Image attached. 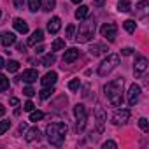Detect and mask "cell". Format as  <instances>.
Masks as SVG:
<instances>
[{"mask_svg":"<svg viewBox=\"0 0 149 149\" xmlns=\"http://www.w3.org/2000/svg\"><path fill=\"white\" fill-rule=\"evenodd\" d=\"M104 91H105V97L109 98V102L112 105L121 107V104H123V95H121L123 93V79L121 77L107 83L105 88H104Z\"/></svg>","mask_w":149,"mask_h":149,"instance_id":"6da1fadb","label":"cell"},{"mask_svg":"<svg viewBox=\"0 0 149 149\" xmlns=\"http://www.w3.org/2000/svg\"><path fill=\"white\" fill-rule=\"evenodd\" d=\"M46 135H47V140L51 146L60 147L67 135V125L65 123H51L46 126Z\"/></svg>","mask_w":149,"mask_h":149,"instance_id":"7a4b0ae2","label":"cell"},{"mask_svg":"<svg viewBox=\"0 0 149 149\" xmlns=\"http://www.w3.org/2000/svg\"><path fill=\"white\" fill-rule=\"evenodd\" d=\"M95 28H97L95 19H86L84 23L79 25V32H77V35L74 37V39H76L79 44L90 42V40L93 39V35H95Z\"/></svg>","mask_w":149,"mask_h":149,"instance_id":"3957f363","label":"cell"},{"mask_svg":"<svg viewBox=\"0 0 149 149\" xmlns=\"http://www.w3.org/2000/svg\"><path fill=\"white\" fill-rule=\"evenodd\" d=\"M119 61H121V58H119V54H109L100 65H98V76L100 77H105V76H109V74L119 65Z\"/></svg>","mask_w":149,"mask_h":149,"instance_id":"277c9868","label":"cell"},{"mask_svg":"<svg viewBox=\"0 0 149 149\" xmlns=\"http://www.w3.org/2000/svg\"><path fill=\"white\" fill-rule=\"evenodd\" d=\"M100 33H102V37H105L109 42H114L116 37H118V26H116L114 23H105V25L100 28Z\"/></svg>","mask_w":149,"mask_h":149,"instance_id":"5b68a950","label":"cell"},{"mask_svg":"<svg viewBox=\"0 0 149 149\" xmlns=\"http://www.w3.org/2000/svg\"><path fill=\"white\" fill-rule=\"evenodd\" d=\"M130 119V111L128 109H118L112 114V123L114 125H125Z\"/></svg>","mask_w":149,"mask_h":149,"instance_id":"8992f818","label":"cell"},{"mask_svg":"<svg viewBox=\"0 0 149 149\" xmlns=\"http://www.w3.org/2000/svg\"><path fill=\"white\" fill-rule=\"evenodd\" d=\"M147 65H149V61H147L146 56H137V58H135V65H133L135 76H140V74H144V72L147 70Z\"/></svg>","mask_w":149,"mask_h":149,"instance_id":"52a82bcc","label":"cell"},{"mask_svg":"<svg viewBox=\"0 0 149 149\" xmlns=\"http://www.w3.org/2000/svg\"><path fill=\"white\" fill-rule=\"evenodd\" d=\"M139 98H140V86L133 83L130 86V90H128V104L130 105H135L139 102Z\"/></svg>","mask_w":149,"mask_h":149,"instance_id":"ba28073f","label":"cell"},{"mask_svg":"<svg viewBox=\"0 0 149 149\" xmlns=\"http://www.w3.org/2000/svg\"><path fill=\"white\" fill-rule=\"evenodd\" d=\"M79 58V49L77 47H68L65 53H63V61L65 63H74Z\"/></svg>","mask_w":149,"mask_h":149,"instance_id":"9c48e42d","label":"cell"},{"mask_svg":"<svg viewBox=\"0 0 149 149\" xmlns=\"http://www.w3.org/2000/svg\"><path fill=\"white\" fill-rule=\"evenodd\" d=\"M19 79H23L25 83H35V81L39 79V72H37L35 68H28V70L23 72V76H21Z\"/></svg>","mask_w":149,"mask_h":149,"instance_id":"30bf717a","label":"cell"},{"mask_svg":"<svg viewBox=\"0 0 149 149\" xmlns=\"http://www.w3.org/2000/svg\"><path fill=\"white\" fill-rule=\"evenodd\" d=\"M42 40H44V32H42V30H35V32L28 37L26 46H37V44L42 42Z\"/></svg>","mask_w":149,"mask_h":149,"instance_id":"8fae6325","label":"cell"},{"mask_svg":"<svg viewBox=\"0 0 149 149\" xmlns=\"http://www.w3.org/2000/svg\"><path fill=\"white\" fill-rule=\"evenodd\" d=\"M60 28H61V19L58 16H54V18H51V21H47V32L49 33H58Z\"/></svg>","mask_w":149,"mask_h":149,"instance_id":"7c38bea8","label":"cell"},{"mask_svg":"<svg viewBox=\"0 0 149 149\" xmlns=\"http://www.w3.org/2000/svg\"><path fill=\"white\" fill-rule=\"evenodd\" d=\"M56 81H58V74H56V72H47L46 76L40 79L42 86H54Z\"/></svg>","mask_w":149,"mask_h":149,"instance_id":"4fadbf2b","label":"cell"},{"mask_svg":"<svg viewBox=\"0 0 149 149\" xmlns=\"http://www.w3.org/2000/svg\"><path fill=\"white\" fill-rule=\"evenodd\" d=\"M0 42H2L4 47H9V46L16 44V35H14L13 32H7V33H4V35H0Z\"/></svg>","mask_w":149,"mask_h":149,"instance_id":"5bb4252c","label":"cell"},{"mask_svg":"<svg viewBox=\"0 0 149 149\" xmlns=\"http://www.w3.org/2000/svg\"><path fill=\"white\" fill-rule=\"evenodd\" d=\"M74 114H76L77 119H88V111H86V105L84 104H77L74 107Z\"/></svg>","mask_w":149,"mask_h":149,"instance_id":"9a60e30c","label":"cell"},{"mask_svg":"<svg viewBox=\"0 0 149 149\" xmlns=\"http://www.w3.org/2000/svg\"><path fill=\"white\" fill-rule=\"evenodd\" d=\"M25 139H26V142H35V140H40V132H39V128H30V130L26 132Z\"/></svg>","mask_w":149,"mask_h":149,"instance_id":"2e32d148","label":"cell"},{"mask_svg":"<svg viewBox=\"0 0 149 149\" xmlns=\"http://www.w3.org/2000/svg\"><path fill=\"white\" fill-rule=\"evenodd\" d=\"M13 25H14V28H16L19 33H26V32H28V25H26V21L21 19V18H16Z\"/></svg>","mask_w":149,"mask_h":149,"instance_id":"e0dca14e","label":"cell"},{"mask_svg":"<svg viewBox=\"0 0 149 149\" xmlns=\"http://www.w3.org/2000/svg\"><path fill=\"white\" fill-rule=\"evenodd\" d=\"M105 51H107V46H105V44H93V46H91V49H90L91 56H98V54H104Z\"/></svg>","mask_w":149,"mask_h":149,"instance_id":"ac0fdd59","label":"cell"},{"mask_svg":"<svg viewBox=\"0 0 149 149\" xmlns=\"http://www.w3.org/2000/svg\"><path fill=\"white\" fill-rule=\"evenodd\" d=\"M88 13H90V7H88V6H79V9L76 11V19H79V21L86 19Z\"/></svg>","mask_w":149,"mask_h":149,"instance_id":"d6986e66","label":"cell"},{"mask_svg":"<svg viewBox=\"0 0 149 149\" xmlns=\"http://www.w3.org/2000/svg\"><path fill=\"white\" fill-rule=\"evenodd\" d=\"M118 11H119V13H128V11H132V2H130V0H119Z\"/></svg>","mask_w":149,"mask_h":149,"instance_id":"ffe728a7","label":"cell"},{"mask_svg":"<svg viewBox=\"0 0 149 149\" xmlns=\"http://www.w3.org/2000/svg\"><path fill=\"white\" fill-rule=\"evenodd\" d=\"M53 93H54V88H53V86H44V90L39 91V97H40L42 100H47Z\"/></svg>","mask_w":149,"mask_h":149,"instance_id":"44dd1931","label":"cell"},{"mask_svg":"<svg viewBox=\"0 0 149 149\" xmlns=\"http://www.w3.org/2000/svg\"><path fill=\"white\" fill-rule=\"evenodd\" d=\"M95 114H97V119H98V132H102V130H104L105 114H104V111H102V109H97V111H95Z\"/></svg>","mask_w":149,"mask_h":149,"instance_id":"7402d4cb","label":"cell"},{"mask_svg":"<svg viewBox=\"0 0 149 149\" xmlns=\"http://www.w3.org/2000/svg\"><path fill=\"white\" fill-rule=\"evenodd\" d=\"M54 61H56V56H54V54L51 53V54H46V56L42 58V61H40V63H42L44 67H51V65H53Z\"/></svg>","mask_w":149,"mask_h":149,"instance_id":"603a6c76","label":"cell"},{"mask_svg":"<svg viewBox=\"0 0 149 149\" xmlns=\"http://www.w3.org/2000/svg\"><path fill=\"white\" fill-rule=\"evenodd\" d=\"M40 6H42V0H28V7L32 13H37L40 9Z\"/></svg>","mask_w":149,"mask_h":149,"instance_id":"cb8c5ba5","label":"cell"},{"mask_svg":"<svg viewBox=\"0 0 149 149\" xmlns=\"http://www.w3.org/2000/svg\"><path fill=\"white\" fill-rule=\"evenodd\" d=\"M6 90H9V79L4 74H0V93H4Z\"/></svg>","mask_w":149,"mask_h":149,"instance_id":"d4e9b609","label":"cell"},{"mask_svg":"<svg viewBox=\"0 0 149 149\" xmlns=\"http://www.w3.org/2000/svg\"><path fill=\"white\" fill-rule=\"evenodd\" d=\"M6 67H7L9 72H18V70H19V61H16V60H9V61L6 63Z\"/></svg>","mask_w":149,"mask_h":149,"instance_id":"484cf974","label":"cell"},{"mask_svg":"<svg viewBox=\"0 0 149 149\" xmlns=\"http://www.w3.org/2000/svg\"><path fill=\"white\" fill-rule=\"evenodd\" d=\"M123 26H125V30H126V32L133 33V32H135V26H137V23H135L133 19H126V21L123 23Z\"/></svg>","mask_w":149,"mask_h":149,"instance_id":"4316f807","label":"cell"},{"mask_svg":"<svg viewBox=\"0 0 149 149\" xmlns=\"http://www.w3.org/2000/svg\"><path fill=\"white\" fill-rule=\"evenodd\" d=\"M42 118H44V112H42V111H32V112H30V121H33V123L40 121Z\"/></svg>","mask_w":149,"mask_h":149,"instance_id":"83f0119b","label":"cell"},{"mask_svg":"<svg viewBox=\"0 0 149 149\" xmlns=\"http://www.w3.org/2000/svg\"><path fill=\"white\" fill-rule=\"evenodd\" d=\"M63 47H65V40H61V39H54V40H53V46H51L53 51H60V49H63Z\"/></svg>","mask_w":149,"mask_h":149,"instance_id":"f1b7e54d","label":"cell"},{"mask_svg":"<svg viewBox=\"0 0 149 149\" xmlns=\"http://www.w3.org/2000/svg\"><path fill=\"white\" fill-rule=\"evenodd\" d=\"M46 13H49V11H53L54 9V0H44V4L40 6Z\"/></svg>","mask_w":149,"mask_h":149,"instance_id":"f546056e","label":"cell"},{"mask_svg":"<svg viewBox=\"0 0 149 149\" xmlns=\"http://www.w3.org/2000/svg\"><path fill=\"white\" fill-rule=\"evenodd\" d=\"M11 128V121L9 119H6V121H0V135H4L7 130Z\"/></svg>","mask_w":149,"mask_h":149,"instance_id":"4dcf8cb0","label":"cell"},{"mask_svg":"<svg viewBox=\"0 0 149 149\" xmlns=\"http://www.w3.org/2000/svg\"><path fill=\"white\" fill-rule=\"evenodd\" d=\"M79 86H81V81H79V79H72V81L68 83V90H70V91H77Z\"/></svg>","mask_w":149,"mask_h":149,"instance_id":"1f68e13d","label":"cell"},{"mask_svg":"<svg viewBox=\"0 0 149 149\" xmlns=\"http://www.w3.org/2000/svg\"><path fill=\"white\" fill-rule=\"evenodd\" d=\"M74 33H76V26L68 25L67 26V32H65V39H74Z\"/></svg>","mask_w":149,"mask_h":149,"instance_id":"d6a6232c","label":"cell"},{"mask_svg":"<svg viewBox=\"0 0 149 149\" xmlns=\"http://www.w3.org/2000/svg\"><path fill=\"white\" fill-rule=\"evenodd\" d=\"M84 126H86V119H77V123H76V132H77V133L83 132Z\"/></svg>","mask_w":149,"mask_h":149,"instance_id":"836d02e7","label":"cell"},{"mask_svg":"<svg viewBox=\"0 0 149 149\" xmlns=\"http://www.w3.org/2000/svg\"><path fill=\"white\" fill-rule=\"evenodd\" d=\"M139 126H140L144 132H147V130H149V121H147L146 118H140V119H139Z\"/></svg>","mask_w":149,"mask_h":149,"instance_id":"e575fe53","label":"cell"},{"mask_svg":"<svg viewBox=\"0 0 149 149\" xmlns=\"http://www.w3.org/2000/svg\"><path fill=\"white\" fill-rule=\"evenodd\" d=\"M104 149H116L118 147V144L114 142V140H107V142H104V146H102Z\"/></svg>","mask_w":149,"mask_h":149,"instance_id":"d590c367","label":"cell"},{"mask_svg":"<svg viewBox=\"0 0 149 149\" xmlns=\"http://www.w3.org/2000/svg\"><path fill=\"white\" fill-rule=\"evenodd\" d=\"M23 93H25L26 97H33V95H35V90H33L32 86H26V88L23 90Z\"/></svg>","mask_w":149,"mask_h":149,"instance_id":"8d00e7d4","label":"cell"},{"mask_svg":"<svg viewBox=\"0 0 149 149\" xmlns=\"http://www.w3.org/2000/svg\"><path fill=\"white\" fill-rule=\"evenodd\" d=\"M33 107H35V105H33V104H32L30 100H28V102H26V104L23 105V109H25L26 112H32V111H33Z\"/></svg>","mask_w":149,"mask_h":149,"instance_id":"74e56055","label":"cell"},{"mask_svg":"<svg viewBox=\"0 0 149 149\" xmlns=\"http://www.w3.org/2000/svg\"><path fill=\"white\" fill-rule=\"evenodd\" d=\"M132 53H133L132 47H125V49H121V54H123V56H130Z\"/></svg>","mask_w":149,"mask_h":149,"instance_id":"f35d334b","label":"cell"},{"mask_svg":"<svg viewBox=\"0 0 149 149\" xmlns=\"http://www.w3.org/2000/svg\"><path fill=\"white\" fill-rule=\"evenodd\" d=\"M23 6H25V0H14V7L16 9H23Z\"/></svg>","mask_w":149,"mask_h":149,"instance_id":"ab89813d","label":"cell"},{"mask_svg":"<svg viewBox=\"0 0 149 149\" xmlns=\"http://www.w3.org/2000/svg\"><path fill=\"white\" fill-rule=\"evenodd\" d=\"M9 104H11V105H13V107H18V105H19V100H18V98H16V97H13V98H11V100H9Z\"/></svg>","mask_w":149,"mask_h":149,"instance_id":"60d3db41","label":"cell"},{"mask_svg":"<svg viewBox=\"0 0 149 149\" xmlns=\"http://www.w3.org/2000/svg\"><path fill=\"white\" fill-rule=\"evenodd\" d=\"M146 6H147V2H146V0H142V2H139V4H137V9H144Z\"/></svg>","mask_w":149,"mask_h":149,"instance_id":"b9f144b4","label":"cell"},{"mask_svg":"<svg viewBox=\"0 0 149 149\" xmlns=\"http://www.w3.org/2000/svg\"><path fill=\"white\" fill-rule=\"evenodd\" d=\"M18 51H19V53H25V51H26V46H25V44H18Z\"/></svg>","mask_w":149,"mask_h":149,"instance_id":"7bdbcfd3","label":"cell"},{"mask_svg":"<svg viewBox=\"0 0 149 149\" xmlns=\"http://www.w3.org/2000/svg\"><path fill=\"white\" fill-rule=\"evenodd\" d=\"M93 4H95L97 7H102V6L105 4V0H95V2H93Z\"/></svg>","mask_w":149,"mask_h":149,"instance_id":"ee69618b","label":"cell"},{"mask_svg":"<svg viewBox=\"0 0 149 149\" xmlns=\"http://www.w3.org/2000/svg\"><path fill=\"white\" fill-rule=\"evenodd\" d=\"M4 114H6V107H4V105H2V104H0V118H2V116H4Z\"/></svg>","mask_w":149,"mask_h":149,"instance_id":"f6af8a7d","label":"cell"},{"mask_svg":"<svg viewBox=\"0 0 149 149\" xmlns=\"http://www.w3.org/2000/svg\"><path fill=\"white\" fill-rule=\"evenodd\" d=\"M4 67H6V61H4V58H2V56H0V70H2Z\"/></svg>","mask_w":149,"mask_h":149,"instance_id":"bcb514c9","label":"cell"},{"mask_svg":"<svg viewBox=\"0 0 149 149\" xmlns=\"http://www.w3.org/2000/svg\"><path fill=\"white\" fill-rule=\"evenodd\" d=\"M37 53H44V46H39L37 47Z\"/></svg>","mask_w":149,"mask_h":149,"instance_id":"7dc6e473","label":"cell"},{"mask_svg":"<svg viewBox=\"0 0 149 149\" xmlns=\"http://www.w3.org/2000/svg\"><path fill=\"white\" fill-rule=\"evenodd\" d=\"M72 2H74V4H81V2H83V0H72Z\"/></svg>","mask_w":149,"mask_h":149,"instance_id":"c3c4849f","label":"cell"},{"mask_svg":"<svg viewBox=\"0 0 149 149\" xmlns=\"http://www.w3.org/2000/svg\"><path fill=\"white\" fill-rule=\"evenodd\" d=\"M0 16H2V13H0Z\"/></svg>","mask_w":149,"mask_h":149,"instance_id":"681fc988","label":"cell"}]
</instances>
